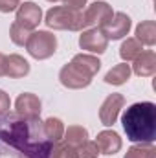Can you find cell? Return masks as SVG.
Instances as JSON below:
<instances>
[{
	"instance_id": "cell-1",
	"label": "cell",
	"mask_w": 156,
	"mask_h": 158,
	"mask_svg": "<svg viewBox=\"0 0 156 158\" xmlns=\"http://www.w3.org/2000/svg\"><path fill=\"white\" fill-rule=\"evenodd\" d=\"M53 142L46 138L42 121L26 119L18 114L0 118V153L13 158H50Z\"/></svg>"
},
{
	"instance_id": "cell-2",
	"label": "cell",
	"mask_w": 156,
	"mask_h": 158,
	"mask_svg": "<svg viewBox=\"0 0 156 158\" xmlns=\"http://www.w3.org/2000/svg\"><path fill=\"white\" fill-rule=\"evenodd\" d=\"M123 131L127 140L132 143H154L156 140V105L151 101L134 103L125 109L123 116Z\"/></svg>"
},
{
	"instance_id": "cell-3",
	"label": "cell",
	"mask_w": 156,
	"mask_h": 158,
	"mask_svg": "<svg viewBox=\"0 0 156 158\" xmlns=\"http://www.w3.org/2000/svg\"><path fill=\"white\" fill-rule=\"evenodd\" d=\"M99 68H101V61L96 55L77 53V55H74V59L70 63H66L61 68L59 81L63 86H66L70 90H81L92 83V79L99 72Z\"/></svg>"
},
{
	"instance_id": "cell-4",
	"label": "cell",
	"mask_w": 156,
	"mask_h": 158,
	"mask_svg": "<svg viewBox=\"0 0 156 158\" xmlns=\"http://www.w3.org/2000/svg\"><path fill=\"white\" fill-rule=\"evenodd\" d=\"M44 22L51 30H68V31H83L84 22H83V11L70 9L64 6H55L46 11Z\"/></svg>"
},
{
	"instance_id": "cell-5",
	"label": "cell",
	"mask_w": 156,
	"mask_h": 158,
	"mask_svg": "<svg viewBox=\"0 0 156 158\" xmlns=\"http://www.w3.org/2000/svg\"><path fill=\"white\" fill-rule=\"evenodd\" d=\"M26 50L37 61L50 59L57 52V37L51 31H46V30L31 31L30 33V39L26 42Z\"/></svg>"
},
{
	"instance_id": "cell-6",
	"label": "cell",
	"mask_w": 156,
	"mask_h": 158,
	"mask_svg": "<svg viewBox=\"0 0 156 158\" xmlns=\"http://www.w3.org/2000/svg\"><path fill=\"white\" fill-rule=\"evenodd\" d=\"M112 15H114L112 6H109L107 2H103V0L92 2L83 13L84 28H103L112 19Z\"/></svg>"
},
{
	"instance_id": "cell-7",
	"label": "cell",
	"mask_w": 156,
	"mask_h": 158,
	"mask_svg": "<svg viewBox=\"0 0 156 158\" xmlns=\"http://www.w3.org/2000/svg\"><path fill=\"white\" fill-rule=\"evenodd\" d=\"M79 46H81V50L90 52L92 55L94 53L101 55L109 48V39L103 35V31L99 28H86L79 35Z\"/></svg>"
},
{
	"instance_id": "cell-8",
	"label": "cell",
	"mask_w": 156,
	"mask_h": 158,
	"mask_svg": "<svg viewBox=\"0 0 156 158\" xmlns=\"http://www.w3.org/2000/svg\"><path fill=\"white\" fill-rule=\"evenodd\" d=\"M130 26H132L130 17L127 13H123V11H116L112 15V19L99 30L103 31V35L109 40H117V39H123L125 35H129Z\"/></svg>"
},
{
	"instance_id": "cell-9",
	"label": "cell",
	"mask_w": 156,
	"mask_h": 158,
	"mask_svg": "<svg viewBox=\"0 0 156 158\" xmlns=\"http://www.w3.org/2000/svg\"><path fill=\"white\" fill-rule=\"evenodd\" d=\"M15 22H18L20 26H24L26 30L33 31L40 22H42V9L35 2H22L17 7V17Z\"/></svg>"
},
{
	"instance_id": "cell-10",
	"label": "cell",
	"mask_w": 156,
	"mask_h": 158,
	"mask_svg": "<svg viewBox=\"0 0 156 158\" xmlns=\"http://www.w3.org/2000/svg\"><path fill=\"white\" fill-rule=\"evenodd\" d=\"M125 105V98L121 94H110L99 107V119L105 127H112Z\"/></svg>"
},
{
	"instance_id": "cell-11",
	"label": "cell",
	"mask_w": 156,
	"mask_h": 158,
	"mask_svg": "<svg viewBox=\"0 0 156 158\" xmlns=\"http://www.w3.org/2000/svg\"><path fill=\"white\" fill-rule=\"evenodd\" d=\"M40 107H42V103H40L39 96H35L31 92H24L15 101V114L26 119H37L40 118Z\"/></svg>"
},
{
	"instance_id": "cell-12",
	"label": "cell",
	"mask_w": 156,
	"mask_h": 158,
	"mask_svg": "<svg viewBox=\"0 0 156 158\" xmlns=\"http://www.w3.org/2000/svg\"><path fill=\"white\" fill-rule=\"evenodd\" d=\"M96 145H97V149H99V155H107V156H110V155H116L117 151L121 149L123 142H121V138H119V134H117L116 131L107 129V131L97 132Z\"/></svg>"
},
{
	"instance_id": "cell-13",
	"label": "cell",
	"mask_w": 156,
	"mask_h": 158,
	"mask_svg": "<svg viewBox=\"0 0 156 158\" xmlns=\"http://www.w3.org/2000/svg\"><path fill=\"white\" fill-rule=\"evenodd\" d=\"M30 74V63L18 55V53H11L6 55V63H4V76L9 79H20L26 77Z\"/></svg>"
},
{
	"instance_id": "cell-14",
	"label": "cell",
	"mask_w": 156,
	"mask_h": 158,
	"mask_svg": "<svg viewBox=\"0 0 156 158\" xmlns=\"http://www.w3.org/2000/svg\"><path fill=\"white\" fill-rule=\"evenodd\" d=\"M132 63V72L140 77H151L156 74V53L153 50H143Z\"/></svg>"
},
{
	"instance_id": "cell-15",
	"label": "cell",
	"mask_w": 156,
	"mask_h": 158,
	"mask_svg": "<svg viewBox=\"0 0 156 158\" xmlns=\"http://www.w3.org/2000/svg\"><path fill=\"white\" fill-rule=\"evenodd\" d=\"M130 74H132L130 64L121 63V64L112 66V68L105 74V83H107V85H114V86H121V85H125V83L130 79Z\"/></svg>"
},
{
	"instance_id": "cell-16",
	"label": "cell",
	"mask_w": 156,
	"mask_h": 158,
	"mask_svg": "<svg viewBox=\"0 0 156 158\" xmlns=\"http://www.w3.org/2000/svg\"><path fill=\"white\" fill-rule=\"evenodd\" d=\"M136 40L142 42V46H154L156 44V22L154 20H143L136 26Z\"/></svg>"
},
{
	"instance_id": "cell-17",
	"label": "cell",
	"mask_w": 156,
	"mask_h": 158,
	"mask_svg": "<svg viewBox=\"0 0 156 158\" xmlns=\"http://www.w3.org/2000/svg\"><path fill=\"white\" fill-rule=\"evenodd\" d=\"M63 140H64V143H68L70 147L77 149V147H81V145L88 140V131H86L83 125H70L68 129H64Z\"/></svg>"
},
{
	"instance_id": "cell-18",
	"label": "cell",
	"mask_w": 156,
	"mask_h": 158,
	"mask_svg": "<svg viewBox=\"0 0 156 158\" xmlns=\"http://www.w3.org/2000/svg\"><path fill=\"white\" fill-rule=\"evenodd\" d=\"M42 131L46 134L48 140H51L53 143L61 142L63 140V134H64V123L61 121L59 118H48L42 121Z\"/></svg>"
},
{
	"instance_id": "cell-19",
	"label": "cell",
	"mask_w": 156,
	"mask_h": 158,
	"mask_svg": "<svg viewBox=\"0 0 156 158\" xmlns=\"http://www.w3.org/2000/svg\"><path fill=\"white\" fill-rule=\"evenodd\" d=\"M142 52H143L142 42L136 40L134 37H129L127 40H123V44H121V48H119V57L123 59V63H130V61H134Z\"/></svg>"
},
{
	"instance_id": "cell-20",
	"label": "cell",
	"mask_w": 156,
	"mask_h": 158,
	"mask_svg": "<svg viewBox=\"0 0 156 158\" xmlns=\"http://www.w3.org/2000/svg\"><path fill=\"white\" fill-rule=\"evenodd\" d=\"M123 158H156L154 143H136L132 145Z\"/></svg>"
},
{
	"instance_id": "cell-21",
	"label": "cell",
	"mask_w": 156,
	"mask_h": 158,
	"mask_svg": "<svg viewBox=\"0 0 156 158\" xmlns=\"http://www.w3.org/2000/svg\"><path fill=\"white\" fill-rule=\"evenodd\" d=\"M30 30H26L24 26H20L18 22H13L9 28V39L13 40V44L17 46H26V42L30 39Z\"/></svg>"
},
{
	"instance_id": "cell-22",
	"label": "cell",
	"mask_w": 156,
	"mask_h": 158,
	"mask_svg": "<svg viewBox=\"0 0 156 158\" xmlns=\"http://www.w3.org/2000/svg\"><path fill=\"white\" fill-rule=\"evenodd\" d=\"M50 158H77V149L70 147L64 142H57V143H53Z\"/></svg>"
},
{
	"instance_id": "cell-23",
	"label": "cell",
	"mask_w": 156,
	"mask_h": 158,
	"mask_svg": "<svg viewBox=\"0 0 156 158\" xmlns=\"http://www.w3.org/2000/svg\"><path fill=\"white\" fill-rule=\"evenodd\" d=\"M97 155H99V149L96 142L86 140L81 147H77V158H97Z\"/></svg>"
},
{
	"instance_id": "cell-24",
	"label": "cell",
	"mask_w": 156,
	"mask_h": 158,
	"mask_svg": "<svg viewBox=\"0 0 156 158\" xmlns=\"http://www.w3.org/2000/svg\"><path fill=\"white\" fill-rule=\"evenodd\" d=\"M9 109H11V99H9V96H7L4 90H0V118L6 116V114H9Z\"/></svg>"
},
{
	"instance_id": "cell-25",
	"label": "cell",
	"mask_w": 156,
	"mask_h": 158,
	"mask_svg": "<svg viewBox=\"0 0 156 158\" xmlns=\"http://www.w3.org/2000/svg\"><path fill=\"white\" fill-rule=\"evenodd\" d=\"M20 0H0V13H11L17 11Z\"/></svg>"
},
{
	"instance_id": "cell-26",
	"label": "cell",
	"mask_w": 156,
	"mask_h": 158,
	"mask_svg": "<svg viewBox=\"0 0 156 158\" xmlns=\"http://www.w3.org/2000/svg\"><path fill=\"white\" fill-rule=\"evenodd\" d=\"M63 6H64V7H70V9L81 11L83 6H86V0H63Z\"/></svg>"
},
{
	"instance_id": "cell-27",
	"label": "cell",
	"mask_w": 156,
	"mask_h": 158,
	"mask_svg": "<svg viewBox=\"0 0 156 158\" xmlns=\"http://www.w3.org/2000/svg\"><path fill=\"white\" fill-rule=\"evenodd\" d=\"M4 63H6V55L0 52V77H4Z\"/></svg>"
},
{
	"instance_id": "cell-28",
	"label": "cell",
	"mask_w": 156,
	"mask_h": 158,
	"mask_svg": "<svg viewBox=\"0 0 156 158\" xmlns=\"http://www.w3.org/2000/svg\"><path fill=\"white\" fill-rule=\"evenodd\" d=\"M48 2H63V0H48Z\"/></svg>"
}]
</instances>
